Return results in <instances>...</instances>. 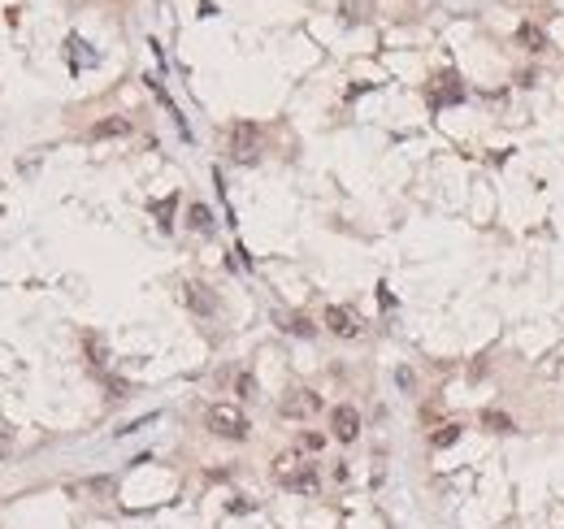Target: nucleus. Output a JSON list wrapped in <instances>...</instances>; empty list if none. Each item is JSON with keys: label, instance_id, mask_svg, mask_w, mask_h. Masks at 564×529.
Here are the masks:
<instances>
[{"label": "nucleus", "instance_id": "nucleus-11", "mask_svg": "<svg viewBox=\"0 0 564 529\" xmlns=\"http://www.w3.org/2000/svg\"><path fill=\"white\" fill-rule=\"evenodd\" d=\"M478 425H482V430H491V434H508L512 430V417L504 408H482L478 412Z\"/></svg>", "mask_w": 564, "mask_h": 529}, {"label": "nucleus", "instance_id": "nucleus-1", "mask_svg": "<svg viewBox=\"0 0 564 529\" xmlns=\"http://www.w3.org/2000/svg\"><path fill=\"white\" fill-rule=\"evenodd\" d=\"M209 430H213L217 438L243 443V438L252 434V425H248L243 408H235V404H213V408H209Z\"/></svg>", "mask_w": 564, "mask_h": 529}, {"label": "nucleus", "instance_id": "nucleus-9", "mask_svg": "<svg viewBox=\"0 0 564 529\" xmlns=\"http://www.w3.org/2000/svg\"><path fill=\"white\" fill-rule=\"evenodd\" d=\"M187 304H191L200 317H213V313H217V299L209 295V287H200V282H187Z\"/></svg>", "mask_w": 564, "mask_h": 529}, {"label": "nucleus", "instance_id": "nucleus-6", "mask_svg": "<svg viewBox=\"0 0 564 529\" xmlns=\"http://www.w3.org/2000/svg\"><path fill=\"white\" fill-rule=\"evenodd\" d=\"M326 330H330V334H339V339H356V334H361V321H356V313H352V308L330 304V308H326Z\"/></svg>", "mask_w": 564, "mask_h": 529}, {"label": "nucleus", "instance_id": "nucleus-3", "mask_svg": "<svg viewBox=\"0 0 564 529\" xmlns=\"http://www.w3.org/2000/svg\"><path fill=\"white\" fill-rule=\"evenodd\" d=\"M321 408V395L317 391H287V395H282V404H278V412L282 417H291V421H304V417H313Z\"/></svg>", "mask_w": 564, "mask_h": 529}, {"label": "nucleus", "instance_id": "nucleus-12", "mask_svg": "<svg viewBox=\"0 0 564 529\" xmlns=\"http://www.w3.org/2000/svg\"><path fill=\"white\" fill-rule=\"evenodd\" d=\"M187 226H191V230H200V235H209L213 230V213L204 209V204H191L187 209Z\"/></svg>", "mask_w": 564, "mask_h": 529}, {"label": "nucleus", "instance_id": "nucleus-2", "mask_svg": "<svg viewBox=\"0 0 564 529\" xmlns=\"http://www.w3.org/2000/svg\"><path fill=\"white\" fill-rule=\"evenodd\" d=\"M256 148H261V126L256 122H235L230 126V157L235 161H256Z\"/></svg>", "mask_w": 564, "mask_h": 529}, {"label": "nucleus", "instance_id": "nucleus-15", "mask_svg": "<svg viewBox=\"0 0 564 529\" xmlns=\"http://www.w3.org/2000/svg\"><path fill=\"white\" fill-rule=\"evenodd\" d=\"M235 391H239V399H256V377L252 373H239L235 377Z\"/></svg>", "mask_w": 564, "mask_h": 529}, {"label": "nucleus", "instance_id": "nucleus-19", "mask_svg": "<svg viewBox=\"0 0 564 529\" xmlns=\"http://www.w3.org/2000/svg\"><path fill=\"white\" fill-rule=\"evenodd\" d=\"M9 447H13V443H9V434H0V456H9Z\"/></svg>", "mask_w": 564, "mask_h": 529}, {"label": "nucleus", "instance_id": "nucleus-14", "mask_svg": "<svg viewBox=\"0 0 564 529\" xmlns=\"http://www.w3.org/2000/svg\"><path fill=\"white\" fill-rule=\"evenodd\" d=\"M460 430H465L460 421H447L443 430H434V434H430V447H451V443L460 438Z\"/></svg>", "mask_w": 564, "mask_h": 529}, {"label": "nucleus", "instance_id": "nucleus-17", "mask_svg": "<svg viewBox=\"0 0 564 529\" xmlns=\"http://www.w3.org/2000/svg\"><path fill=\"white\" fill-rule=\"evenodd\" d=\"M87 356H91V365H105V343L96 334H87Z\"/></svg>", "mask_w": 564, "mask_h": 529}, {"label": "nucleus", "instance_id": "nucleus-5", "mask_svg": "<svg viewBox=\"0 0 564 529\" xmlns=\"http://www.w3.org/2000/svg\"><path fill=\"white\" fill-rule=\"evenodd\" d=\"M278 482L287 486V490H295V495H317V464H304V460H300L295 469L282 473Z\"/></svg>", "mask_w": 564, "mask_h": 529}, {"label": "nucleus", "instance_id": "nucleus-8", "mask_svg": "<svg viewBox=\"0 0 564 529\" xmlns=\"http://www.w3.org/2000/svg\"><path fill=\"white\" fill-rule=\"evenodd\" d=\"M517 44L525 48V53H543V48H547V35H543V27H538V22H521V27H517Z\"/></svg>", "mask_w": 564, "mask_h": 529}, {"label": "nucleus", "instance_id": "nucleus-18", "mask_svg": "<svg viewBox=\"0 0 564 529\" xmlns=\"http://www.w3.org/2000/svg\"><path fill=\"white\" fill-rule=\"evenodd\" d=\"M169 213H174V200H165V204H157V217H161V230H169Z\"/></svg>", "mask_w": 564, "mask_h": 529}, {"label": "nucleus", "instance_id": "nucleus-7", "mask_svg": "<svg viewBox=\"0 0 564 529\" xmlns=\"http://www.w3.org/2000/svg\"><path fill=\"white\" fill-rule=\"evenodd\" d=\"M465 96V87H460V79L447 70V74H439L434 79V87H430V105H451V100H460Z\"/></svg>", "mask_w": 564, "mask_h": 529}, {"label": "nucleus", "instance_id": "nucleus-13", "mask_svg": "<svg viewBox=\"0 0 564 529\" xmlns=\"http://www.w3.org/2000/svg\"><path fill=\"white\" fill-rule=\"evenodd\" d=\"M282 330H287V334H300V339H313L317 325L304 317V313H295V317H282Z\"/></svg>", "mask_w": 564, "mask_h": 529}, {"label": "nucleus", "instance_id": "nucleus-10", "mask_svg": "<svg viewBox=\"0 0 564 529\" xmlns=\"http://www.w3.org/2000/svg\"><path fill=\"white\" fill-rule=\"evenodd\" d=\"M122 135H131V117H105L91 126V139H122Z\"/></svg>", "mask_w": 564, "mask_h": 529}, {"label": "nucleus", "instance_id": "nucleus-4", "mask_svg": "<svg viewBox=\"0 0 564 529\" xmlns=\"http://www.w3.org/2000/svg\"><path fill=\"white\" fill-rule=\"evenodd\" d=\"M330 430H335L339 443H356V434H361V412H356L352 404H335V412H330Z\"/></svg>", "mask_w": 564, "mask_h": 529}, {"label": "nucleus", "instance_id": "nucleus-16", "mask_svg": "<svg viewBox=\"0 0 564 529\" xmlns=\"http://www.w3.org/2000/svg\"><path fill=\"white\" fill-rule=\"evenodd\" d=\"M300 447H304V451H321V447H326V434L304 430V434H300Z\"/></svg>", "mask_w": 564, "mask_h": 529}]
</instances>
